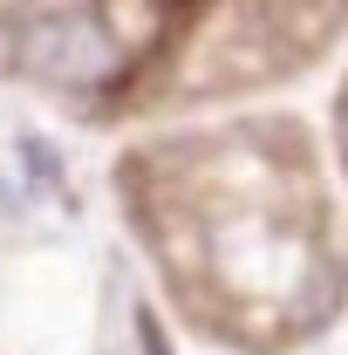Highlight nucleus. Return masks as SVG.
I'll use <instances>...</instances> for the list:
<instances>
[{
    "instance_id": "f257e3e1",
    "label": "nucleus",
    "mask_w": 348,
    "mask_h": 355,
    "mask_svg": "<svg viewBox=\"0 0 348 355\" xmlns=\"http://www.w3.org/2000/svg\"><path fill=\"white\" fill-rule=\"evenodd\" d=\"M21 62H28L35 76H48V83H89V76H103L110 48H103V35H96L89 21H55V28H35V35H28Z\"/></svg>"
},
{
    "instance_id": "f03ea898",
    "label": "nucleus",
    "mask_w": 348,
    "mask_h": 355,
    "mask_svg": "<svg viewBox=\"0 0 348 355\" xmlns=\"http://www.w3.org/2000/svg\"><path fill=\"white\" fill-rule=\"evenodd\" d=\"M137 342H143V355H171V342H164V328H157L150 314H137Z\"/></svg>"
},
{
    "instance_id": "7ed1b4c3",
    "label": "nucleus",
    "mask_w": 348,
    "mask_h": 355,
    "mask_svg": "<svg viewBox=\"0 0 348 355\" xmlns=\"http://www.w3.org/2000/svg\"><path fill=\"white\" fill-rule=\"evenodd\" d=\"M342 150H348V96H342Z\"/></svg>"
}]
</instances>
